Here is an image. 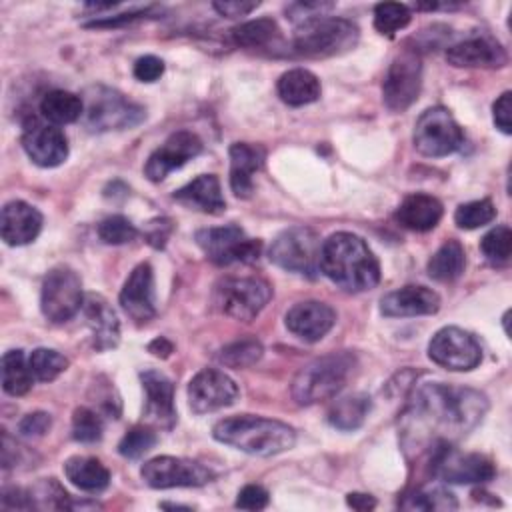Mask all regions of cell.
Segmentation results:
<instances>
[{
	"instance_id": "6da1fadb",
	"label": "cell",
	"mask_w": 512,
	"mask_h": 512,
	"mask_svg": "<svg viewBox=\"0 0 512 512\" xmlns=\"http://www.w3.org/2000/svg\"><path fill=\"white\" fill-rule=\"evenodd\" d=\"M488 412V398L466 386L422 384L404 414V440L410 446L454 442L470 434Z\"/></svg>"
},
{
	"instance_id": "7a4b0ae2",
	"label": "cell",
	"mask_w": 512,
	"mask_h": 512,
	"mask_svg": "<svg viewBox=\"0 0 512 512\" xmlns=\"http://www.w3.org/2000/svg\"><path fill=\"white\" fill-rule=\"evenodd\" d=\"M320 270L346 292H366L380 282V264L368 244L350 232H336L322 242Z\"/></svg>"
},
{
	"instance_id": "3957f363",
	"label": "cell",
	"mask_w": 512,
	"mask_h": 512,
	"mask_svg": "<svg viewBox=\"0 0 512 512\" xmlns=\"http://www.w3.org/2000/svg\"><path fill=\"white\" fill-rule=\"evenodd\" d=\"M212 436L218 442L252 456H276L296 444V432L292 426L252 414L218 420L212 428Z\"/></svg>"
},
{
	"instance_id": "277c9868",
	"label": "cell",
	"mask_w": 512,
	"mask_h": 512,
	"mask_svg": "<svg viewBox=\"0 0 512 512\" xmlns=\"http://www.w3.org/2000/svg\"><path fill=\"white\" fill-rule=\"evenodd\" d=\"M354 368L356 356L346 350L314 358L294 376L292 396L304 406L330 400L346 386Z\"/></svg>"
},
{
	"instance_id": "5b68a950",
	"label": "cell",
	"mask_w": 512,
	"mask_h": 512,
	"mask_svg": "<svg viewBox=\"0 0 512 512\" xmlns=\"http://www.w3.org/2000/svg\"><path fill=\"white\" fill-rule=\"evenodd\" d=\"M358 36V26L346 18L316 16L296 26L292 48L306 58H330L352 50Z\"/></svg>"
},
{
	"instance_id": "8992f818",
	"label": "cell",
	"mask_w": 512,
	"mask_h": 512,
	"mask_svg": "<svg viewBox=\"0 0 512 512\" xmlns=\"http://www.w3.org/2000/svg\"><path fill=\"white\" fill-rule=\"evenodd\" d=\"M82 102L84 112L80 120L90 132L134 128L146 118L144 106L136 104L134 100L110 86H88L82 94Z\"/></svg>"
},
{
	"instance_id": "52a82bcc",
	"label": "cell",
	"mask_w": 512,
	"mask_h": 512,
	"mask_svg": "<svg viewBox=\"0 0 512 512\" xmlns=\"http://www.w3.org/2000/svg\"><path fill=\"white\" fill-rule=\"evenodd\" d=\"M320 250L322 242L316 230L308 226H292L272 240L268 258L286 272L312 278L320 272Z\"/></svg>"
},
{
	"instance_id": "ba28073f",
	"label": "cell",
	"mask_w": 512,
	"mask_h": 512,
	"mask_svg": "<svg viewBox=\"0 0 512 512\" xmlns=\"http://www.w3.org/2000/svg\"><path fill=\"white\" fill-rule=\"evenodd\" d=\"M272 288L262 278L232 276L224 278L214 286L212 302L224 314L240 322L254 320L268 304Z\"/></svg>"
},
{
	"instance_id": "9c48e42d",
	"label": "cell",
	"mask_w": 512,
	"mask_h": 512,
	"mask_svg": "<svg viewBox=\"0 0 512 512\" xmlns=\"http://www.w3.org/2000/svg\"><path fill=\"white\" fill-rule=\"evenodd\" d=\"M430 472L450 484H484L494 478L496 468L484 454L462 452L452 442H438L432 446Z\"/></svg>"
},
{
	"instance_id": "30bf717a",
	"label": "cell",
	"mask_w": 512,
	"mask_h": 512,
	"mask_svg": "<svg viewBox=\"0 0 512 512\" xmlns=\"http://www.w3.org/2000/svg\"><path fill=\"white\" fill-rule=\"evenodd\" d=\"M464 144V132L444 106H432L414 124V146L430 158L448 156Z\"/></svg>"
},
{
	"instance_id": "8fae6325",
	"label": "cell",
	"mask_w": 512,
	"mask_h": 512,
	"mask_svg": "<svg viewBox=\"0 0 512 512\" xmlns=\"http://www.w3.org/2000/svg\"><path fill=\"white\" fill-rule=\"evenodd\" d=\"M84 306L82 296V280L80 276L68 266L52 268L42 282L40 290V308L42 314L54 322L62 324L68 322L78 310Z\"/></svg>"
},
{
	"instance_id": "7c38bea8",
	"label": "cell",
	"mask_w": 512,
	"mask_h": 512,
	"mask_svg": "<svg viewBox=\"0 0 512 512\" xmlns=\"http://www.w3.org/2000/svg\"><path fill=\"white\" fill-rule=\"evenodd\" d=\"M196 244L202 248L206 258L218 266L252 262L262 250V242L248 238L246 232L236 224L202 228L196 232Z\"/></svg>"
},
{
	"instance_id": "4fadbf2b",
	"label": "cell",
	"mask_w": 512,
	"mask_h": 512,
	"mask_svg": "<svg viewBox=\"0 0 512 512\" xmlns=\"http://www.w3.org/2000/svg\"><path fill=\"white\" fill-rule=\"evenodd\" d=\"M142 480L150 488H196L212 482L214 472L198 460L156 456L140 468Z\"/></svg>"
},
{
	"instance_id": "5bb4252c",
	"label": "cell",
	"mask_w": 512,
	"mask_h": 512,
	"mask_svg": "<svg viewBox=\"0 0 512 512\" xmlns=\"http://www.w3.org/2000/svg\"><path fill=\"white\" fill-rule=\"evenodd\" d=\"M422 86V62L416 50H402L388 66L382 82L384 104L392 112H404L410 108Z\"/></svg>"
},
{
	"instance_id": "9a60e30c",
	"label": "cell",
	"mask_w": 512,
	"mask_h": 512,
	"mask_svg": "<svg viewBox=\"0 0 512 512\" xmlns=\"http://www.w3.org/2000/svg\"><path fill=\"white\" fill-rule=\"evenodd\" d=\"M428 356L434 364L446 370L468 372L480 364L482 348L470 332L458 326H444L432 336Z\"/></svg>"
},
{
	"instance_id": "2e32d148",
	"label": "cell",
	"mask_w": 512,
	"mask_h": 512,
	"mask_svg": "<svg viewBox=\"0 0 512 512\" xmlns=\"http://www.w3.org/2000/svg\"><path fill=\"white\" fill-rule=\"evenodd\" d=\"M236 398V382L216 368L200 370L188 384V404L194 414H208L232 406Z\"/></svg>"
},
{
	"instance_id": "e0dca14e",
	"label": "cell",
	"mask_w": 512,
	"mask_h": 512,
	"mask_svg": "<svg viewBox=\"0 0 512 512\" xmlns=\"http://www.w3.org/2000/svg\"><path fill=\"white\" fill-rule=\"evenodd\" d=\"M202 152V140L190 130H178L166 138L146 160L144 174L152 182H162L170 172L184 166Z\"/></svg>"
},
{
	"instance_id": "ac0fdd59",
	"label": "cell",
	"mask_w": 512,
	"mask_h": 512,
	"mask_svg": "<svg viewBox=\"0 0 512 512\" xmlns=\"http://www.w3.org/2000/svg\"><path fill=\"white\" fill-rule=\"evenodd\" d=\"M122 310L138 324H144L156 316L154 302V272L148 262L138 264L120 292Z\"/></svg>"
},
{
	"instance_id": "d6986e66",
	"label": "cell",
	"mask_w": 512,
	"mask_h": 512,
	"mask_svg": "<svg viewBox=\"0 0 512 512\" xmlns=\"http://www.w3.org/2000/svg\"><path fill=\"white\" fill-rule=\"evenodd\" d=\"M142 388L146 392L144 418L152 426L170 430L176 424L174 386L170 378L158 370H146L140 374Z\"/></svg>"
},
{
	"instance_id": "ffe728a7",
	"label": "cell",
	"mask_w": 512,
	"mask_h": 512,
	"mask_svg": "<svg viewBox=\"0 0 512 512\" xmlns=\"http://www.w3.org/2000/svg\"><path fill=\"white\" fill-rule=\"evenodd\" d=\"M286 328L304 342L322 340L336 322V312L318 300H306L294 304L286 312Z\"/></svg>"
},
{
	"instance_id": "44dd1931",
	"label": "cell",
	"mask_w": 512,
	"mask_h": 512,
	"mask_svg": "<svg viewBox=\"0 0 512 512\" xmlns=\"http://www.w3.org/2000/svg\"><path fill=\"white\" fill-rule=\"evenodd\" d=\"M22 146L28 158L42 168L60 166L68 158V140L64 132L50 124H34L26 128Z\"/></svg>"
},
{
	"instance_id": "7402d4cb",
	"label": "cell",
	"mask_w": 512,
	"mask_h": 512,
	"mask_svg": "<svg viewBox=\"0 0 512 512\" xmlns=\"http://www.w3.org/2000/svg\"><path fill=\"white\" fill-rule=\"evenodd\" d=\"M448 64L456 68H500L508 56L500 42L490 36H472L446 50Z\"/></svg>"
},
{
	"instance_id": "603a6c76",
	"label": "cell",
	"mask_w": 512,
	"mask_h": 512,
	"mask_svg": "<svg viewBox=\"0 0 512 512\" xmlns=\"http://www.w3.org/2000/svg\"><path fill=\"white\" fill-rule=\"evenodd\" d=\"M438 308H440L438 294L420 284L402 286L398 290L388 292L380 300V312L388 318L424 316V314L438 312Z\"/></svg>"
},
{
	"instance_id": "cb8c5ba5",
	"label": "cell",
	"mask_w": 512,
	"mask_h": 512,
	"mask_svg": "<svg viewBox=\"0 0 512 512\" xmlns=\"http://www.w3.org/2000/svg\"><path fill=\"white\" fill-rule=\"evenodd\" d=\"M42 230V214L24 200L4 204L0 216V234L8 246H24Z\"/></svg>"
},
{
	"instance_id": "d4e9b609",
	"label": "cell",
	"mask_w": 512,
	"mask_h": 512,
	"mask_svg": "<svg viewBox=\"0 0 512 512\" xmlns=\"http://www.w3.org/2000/svg\"><path fill=\"white\" fill-rule=\"evenodd\" d=\"M96 350L116 348L120 342V322L114 308L98 294H90L82 306Z\"/></svg>"
},
{
	"instance_id": "484cf974",
	"label": "cell",
	"mask_w": 512,
	"mask_h": 512,
	"mask_svg": "<svg viewBox=\"0 0 512 512\" xmlns=\"http://www.w3.org/2000/svg\"><path fill=\"white\" fill-rule=\"evenodd\" d=\"M230 154V188L238 198H250L254 192V174L264 164V150L248 142H234Z\"/></svg>"
},
{
	"instance_id": "4316f807",
	"label": "cell",
	"mask_w": 512,
	"mask_h": 512,
	"mask_svg": "<svg viewBox=\"0 0 512 512\" xmlns=\"http://www.w3.org/2000/svg\"><path fill=\"white\" fill-rule=\"evenodd\" d=\"M174 200L190 210H198L204 214H222L226 210L220 180L214 174L196 176L192 182L174 192Z\"/></svg>"
},
{
	"instance_id": "83f0119b",
	"label": "cell",
	"mask_w": 512,
	"mask_h": 512,
	"mask_svg": "<svg viewBox=\"0 0 512 512\" xmlns=\"http://www.w3.org/2000/svg\"><path fill=\"white\" fill-rule=\"evenodd\" d=\"M442 202L430 194H410L406 196L398 210L396 220L414 232H428L432 230L442 218Z\"/></svg>"
},
{
	"instance_id": "f1b7e54d",
	"label": "cell",
	"mask_w": 512,
	"mask_h": 512,
	"mask_svg": "<svg viewBox=\"0 0 512 512\" xmlns=\"http://www.w3.org/2000/svg\"><path fill=\"white\" fill-rule=\"evenodd\" d=\"M276 90L288 106H304L320 98V80L306 68H294L280 76Z\"/></svg>"
},
{
	"instance_id": "f546056e",
	"label": "cell",
	"mask_w": 512,
	"mask_h": 512,
	"mask_svg": "<svg viewBox=\"0 0 512 512\" xmlns=\"http://www.w3.org/2000/svg\"><path fill=\"white\" fill-rule=\"evenodd\" d=\"M64 474L76 488L84 492H100L110 484V470L90 456H72L64 462Z\"/></svg>"
},
{
	"instance_id": "4dcf8cb0",
	"label": "cell",
	"mask_w": 512,
	"mask_h": 512,
	"mask_svg": "<svg viewBox=\"0 0 512 512\" xmlns=\"http://www.w3.org/2000/svg\"><path fill=\"white\" fill-rule=\"evenodd\" d=\"M40 112L50 124L64 126L82 118L84 102H82V96L74 92L50 90L40 100Z\"/></svg>"
},
{
	"instance_id": "1f68e13d",
	"label": "cell",
	"mask_w": 512,
	"mask_h": 512,
	"mask_svg": "<svg viewBox=\"0 0 512 512\" xmlns=\"http://www.w3.org/2000/svg\"><path fill=\"white\" fill-rule=\"evenodd\" d=\"M372 408V400L366 394H350L344 398L334 400V404L328 410V422L330 426L350 432V430H358L366 416L370 414Z\"/></svg>"
},
{
	"instance_id": "d6a6232c",
	"label": "cell",
	"mask_w": 512,
	"mask_h": 512,
	"mask_svg": "<svg viewBox=\"0 0 512 512\" xmlns=\"http://www.w3.org/2000/svg\"><path fill=\"white\" fill-rule=\"evenodd\" d=\"M466 266V254L458 240H446L428 260V276L438 282H452L460 278Z\"/></svg>"
},
{
	"instance_id": "836d02e7",
	"label": "cell",
	"mask_w": 512,
	"mask_h": 512,
	"mask_svg": "<svg viewBox=\"0 0 512 512\" xmlns=\"http://www.w3.org/2000/svg\"><path fill=\"white\" fill-rule=\"evenodd\" d=\"M34 374L22 350H8L2 356V388L10 396H22L32 388Z\"/></svg>"
},
{
	"instance_id": "e575fe53",
	"label": "cell",
	"mask_w": 512,
	"mask_h": 512,
	"mask_svg": "<svg viewBox=\"0 0 512 512\" xmlns=\"http://www.w3.org/2000/svg\"><path fill=\"white\" fill-rule=\"evenodd\" d=\"M280 38V28L272 18H256L232 28V42L242 48H264Z\"/></svg>"
},
{
	"instance_id": "d590c367",
	"label": "cell",
	"mask_w": 512,
	"mask_h": 512,
	"mask_svg": "<svg viewBox=\"0 0 512 512\" xmlns=\"http://www.w3.org/2000/svg\"><path fill=\"white\" fill-rule=\"evenodd\" d=\"M404 510H456L458 502L452 492L440 486H424L414 490L406 500L400 504Z\"/></svg>"
},
{
	"instance_id": "8d00e7d4",
	"label": "cell",
	"mask_w": 512,
	"mask_h": 512,
	"mask_svg": "<svg viewBox=\"0 0 512 512\" xmlns=\"http://www.w3.org/2000/svg\"><path fill=\"white\" fill-rule=\"evenodd\" d=\"M262 344L260 340L252 338V336H246V338H240V340H234L230 344H226L220 354H218V360L220 364L228 366V368H248L252 364H256L262 356Z\"/></svg>"
},
{
	"instance_id": "74e56055",
	"label": "cell",
	"mask_w": 512,
	"mask_h": 512,
	"mask_svg": "<svg viewBox=\"0 0 512 512\" xmlns=\"http://www.w3.org/2000/svg\"><path fill=\"white\" fill-rule=\"evenodd\" d=\"M28 364L36 380L52 382L68 368V358L52 348H36L28 356Z\"/></svg>"
},
{
	"instance_id": "f35d334b",
	"label": "cell",
	"mask_w": 512,
	"mask_h": 512,
	"mask_svg": "<svg viewBox=\"0 0 512 512\" xmlns=\"http://www.w3.org/2000/svg\"><path fill=\"white\" fill-rule=\"evenodd\" d=\"M410 18L412 14L406 4L382 2L374 8V28L386 36H394V32L406 28L410 24Z\"/></svg>"
},
{
	"instance_id": "ab89813d",
	"label": "cell",
	"mask_w": 512,
	"mask_h": 512,
	"mask_svg": "<svg viewBox=\"0 0 512 512\" xmlns=\"http://www.w3.org/2000/svg\"><path fill=\"white\" fill-rule=\"evenodd\" d=\"M480 250L490 264H506L512 254V232L508 226H496L480 240Z\"/></svg>"
},
{
	"instance_id": "60d3db41",
	"label": "cell",
	"mask_w": 512,
	"mask_h": 512,
	"mask_svg": "<svg viewBox=\"0 0 512 512\" xmlns=\"http://www.w3.org/2000/svg\"><path fill=\"white\" fill-rule=\"evenodd\" d=\"M494 216H496V208H494L492 200L482 198V200H472V202L460 204L454 212V222L458 228L474 230V228H480V226L492 222Z\"/></svg>"
},
{
	"instance_id": "b9f144b4",
	"label": "cell",
	"mask_w": 512,
	"mask_h": 512,
	"mask_svg": "<svg viewBox=\"0 0 512 512\" xmlns=\"http://www.w3.org/2000/svg\"><path fill=\"white\" fill-rule=\"evenodd\" d=\"M102 432H104V422L98 416V412H94L92 408H86V406H80L74 410L72 438L76 442H84V444L98 442L102 438Z\"/></svg>"
},
{
	"instance_id": "7bdbcfd3",
	"label": "cell",
	"mask_w": 512,
	"mask_h": 512,
	"mask_svg": "<svg viewBox=\"0 0 512 512\" xmlns=\"http://www.w3.org/2000/svg\"><path fill=\"white\" fill-rule=\"evenodd\" d=\"M156 432L150 426H134L130 428L122 440L118 442V452L124 458H140L156 444Z\"/></svg>"
},
{
	"instance_id": "ee69618b",
	"label": "cell",
	"mask_w": 512,
	"mask_h": 512,
	"mask_svg": "<svg viewBox=\"0 0 512 512\" xmlns=\"http://www.w3.org/2000/svg\"><path fill=\"white\" fill-rule=\"evenodd\" d=\"M30 496H32L34 508H54V510L72 508L68 492L54 478L42 480L36 488L30 490Z\"/></svg>"
},
{
	"instance_id": "f6af8a7d",
	"label": "cell",
	"mask_w": 512,
	"mask_h": 512,
	"mask_svg": "<svg viewBox=\"0 0 512 512\" xmlns=\"http://www.w3.org/2000/svg\"><path fill=\"white\" fill-rule=\"evenodd\" d=\"M98 236L104 244H126V242H132L136 236H138V230L136 226L120 216V214H114V216H108L104 218L100 224H98Z\"/></svg>"
},
{
	"instance_id": "bcb514c9",
	"label": "cell",
	"mask_w": 512,
	"mask_h": 512,
	"mask_svg": "<svg viewBox=\"0 0 512 512\" xmlns=\"http://www.w3.org/2000/svg\"><path fill=\"white\" fill-rule=\"evenodd\" d=\"M270 494L266 488H262L260 484H246L236 498V508L242 510H262L268 506Z\"/></svg>"
},
{
	"instance_id": "7dc6e473",
	"label": "cell",
	"mask_w": 512,
	"mask_h": 512,
	"mask_svg": "<svg viewBox=\"0 0 512 512\" xmlns=\"http://www.w3.org/2000/svg\"><path fill=\"white\" fill-rule=\"evenodd\" d=\"M52 426V418L46 412H30L18 422V434L24 438L44 436Z\"/></svg>"
},
{
	"instance_id": "c3c4849f",
	"label": "cell",
	"mask_w": 512,
	"mask_h": 512,
	"mask_svg": "<svg viewBox=\"0 0 512 512\" xmlns=\"http://www.w3.org/2000/svg\"><path fill=\"white\" fill-rule=\"evenodd\" d=\"M332 8H334L332 2H294L286 8V14L300 24L316 16H326V12H330Z\"/></svg>"
},
{
	"instance_id": "681fc988",
	"label": "cell",
	"mask_w": 512,
	"mask_h": 512,
	"mask_svg": "<svg viewBox=\"0 0 512 512\" xmlns=\"http://www.w3.org/2000/svg\"><path fill=\"white\" fill-rule=\"evenodd\" d=\"M164 74V62L152 54L142 56L134 62V76L140 82H156Z\"/></svg>"
},
{
	"instance_id": "f907efd6",
	"label": "cell",
	"mask_w": 512,
	"mask_h": 512,
	"mask_svg": "<svg viewBox=\"0 0 512 512\" xmlns=\"http://www.w3.org/2000/svg\"><path fill=\"white\" fill-rule=\"evenodd\" d=\"M494 124L500 132L510 134L512 132V92H504L492 106Z\"/></svg>"
},
{
	"instance_id": "816d5d0a",
	"label": "cell",
	"mask_w": 512,
	"mask_h": 512,
	"mask_svg": "<svg viewBox=\"0 0 512 512\" xmlns=\"http://www.w3.org/2000/svg\"><path fill=\"white\" fill-rule=\"evenodd\" d=\"M2 508H6V510H30V508H34L30 490L4 488V492H2Z\"/></svg>"
},
{
	"instance_id": "f5cc1de1",
	"label": "cell",
	"mask_w": 512,
	"mask_h": 512,
	"mask_svg": "<svg viewBox=\"0 0 512 512\" xmlns=\"http://www.w3.org/2000/svg\"><path fill=\"white\" fill-rule=\"evenodd\" d=\"M260 2H234V0H228V2H214L212 8L220 14V16H226V18H238V16H246L250 14L254 8H258Z\"/></svg>"
},
{
	"instance_id": "db71d44e",
	"label": "cell",
	"mask_w": 512,
	"mask_h": 512,
	"mask_svg": "<svg viewBox=\"0 0 512 512\" xmlns=\"http://www.w3.org/2000/svg\"><path fill=\"white\" fill-rule=\"evenodd\" d=\"M170 230H172V224L170 220L166 218H158V220H152L150 226H148V232H146V238L148 242L154 246V248H162L170 236Z\"/></svg>"
},
{
	"instance_id": "11a10c76",
	"label": "cell",
	"mask_w": 512,
	"mask_h": 512,
	"mask_svg": "<svg viewBox=\"0 0 512 512\" xmlns=\"http://www.w3.org/2000/svg\"><path fill=\"white\" fill-rule=\"evenodd\" d=\"M346 504H348L352 510H358V512H366V510L376 508L374 496L364 494V492H350V494L346 496Z\"/></svg>"
},
{
	"instance_id": "9f6ffc18",
	"label": "cell",
	"mask_w": 512,
	"mask_h": 512,
	"mask_svg": "<svg viewBox=\"0 0 512 512\" xmlns=\"http://www.w3.org/2000/svg\"><path fill=\"white\" fill-rule=\"evenodd\" d=\"M172 350H174L172 342L166 340L164 336H158V338H154V340L148 344V352H152V354L158 356V358H168Z\"/></svg>"
}]
</instances>
